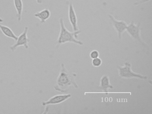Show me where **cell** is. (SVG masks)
I'll use <instances>...</instances> for the list:
<instances>
[{
	"label": "cell",
	"mask_w": 152,
	"mask_h": 114,
	"mask_svg": "<svg viewBox=\"0 0 152 114\" xmlns=\"http://www.w3.org/2000/svg\"><path fill=\"white\" fill-rule=\"evenodd\" d=\"M0 30L2 34L9 38L13 39L15 41L17 39L18 37L9 27L0 24Z\"/></svg>",
	"instance_id": "8fae6325"
},
{
	"label": "cell",
	"mask_w": 152,
	"mask_h": 114,
	"mask_svg": "<svg viewBox=\"0 0 152 114\" xmlns=\"http://www.w3.org/2000/svg\"><path fill=\"white\" fill-rule=\"evenodd\" d=\"M77 76L76 73L69 72L66 69L64 64L62 63L59 75L57 79L56 83L54 86V89L62 93L67 92L69 87L72 86L78 89L79 86L75 81V78Z\"/></svg>",
	"instance_id": "6da1fadb"
},
{
	"label": "cell",
	"mask_w": 152,
	"mask_h": 114,
	"mask_svg": "<svg viewBox=\"0 0 152 114\" xmlns=\"http://www.w3.org/2000/svg\"><path fill=\"white\" fill-rule=\"evenodd\" d=\"M14 6L16 11V17L19 22L22 20V14L23 10V0H13Z\"/></svg>",
	"instance_id": "7c38bea8"
},
{
	"label": "cell",
	"mask_w": 152,
	"mask_h": 114,
	"mask_svg": "<svg viewBox=\"0 0 152 114\" xmlns=\"http://www.w3.org/2000/svg\"><path fill=\"white\" fill-rule=\"evenodd\" d=\"M28 31L29 28L26 26L23 33L18 37L17 39L15 41V43L10 47L11 51L13 52L15 51L20 46H23L26 50L29 49V43L30 40L27 36Z\"/></svg>",
	"instance_id": "5b68a950"
},
{
	"label": "cell",
	"mask_w": 152,
	"mask_h": 114,
	"mask_svg": "<svg viewBox=\"0 0 152 114\" xmlns=\"http://www.w3.org/2000/svg\"><path fill=\"white\" fill-rule=\"evenodd\" d=\"M108 17L112 22L113 27L117 33L118 38L120 40H121L123 34L126 31L128 24L124 20L116 19L112 14H109Z\"/></svg>",
	"instance_id": "8992f818"
},
{
	"label": "cell",
	"mask_w": 152,
	"mask_h": 114,
	"mask_svg": "<svg viewBox=\"0 0 152 114\" xmlns=\"http://www.w3.org/2000/svg\"><path fill=\"white\" fill-rule=\"evenodd\" d=\"M68 1H69V0H68Z\"/></svg>",
	"instance_id": "e0dca14e"
},
{
	"label": "cell",
	"mask_w": 152,
	"mask_h": 114,
	"mask_svg": "<svg viewBox=\"0 0 152 114\" xmlns=\"http://www.w3.org/2000/svg\"><path fill=\"white\" fill-rule=\"evenodd\" d=\"M68 16L69 21L72 28L73 31L79 30L77 16L73 5L71 3H68Z\"/></svg>",
	"instance_id": "ba28073f"
},
{
	"label": "cell",
	"mask_w": 152,
	"mask_h": 114,
	"mask_svg": "<svg viewBox=\"0 0 152 114\" xmlns=\"http://www.w3.org/2000/svg\"><path fill=\"white\" fill-rule=\"evenodd\" d=\"M99 52L96 50H93L91 51L90 53V57L92 59L96 58H98V57H99Z\"/></svg>",
	"instance_id": "5bb4252c"
},
{
	"label": "cell",
	"mask_w": 152,
	"mask_h": 114,
	"mask_svg": "<svg viewBox=\"0 0 152 114\" xmlns=\"http://www.w3.org/2000/svg\"><path fill=\"white\" fill-rule=\"evenodd\" d=\"M51 16V12L48 8H45L38 12H35L34 16L39 20L42 24L45 23L46 21L49 19Z\"/></svg>",
	"instance_id": "30bf717a"
},
{
	"label": "cell",
	"mask_w": 152,
	"mask_h": 114,
	"mask_svg": "<svg viewBox=\"0 0 152 114\" xmlns=\"http://www.w3.org/2000/svg\"><path fill=\"white\" fill-rule=\"evenodd\" d=\"M35 1L38 4H42L43 0H35Z\"/></svg>",
	"instance_id": "9a60e30c"
},
{
	"label": "cell",
	"mask_w": 152,
	"mask_h": 114,
	"mask_svg": "<svg viewBox=\"0 0 152 114\" xmlns=\"http://www.w3.org/2000/svg\"><path fill=\"white\" fill-rule=\"evenodd\" d=\"M98 88L106 94H108L109 90L113 89V86L110 83V78L107 75H104L100 78L99 85Z\"/></svg>",
	"instance_id": "9c48e42d"
},
{
	"label": "cell",
	"mask_w": 152,
	"mask_h": 114,
	"mask_svg": "<svg viewBox=\"0 0 152 114\" xmlns=\"http://www.w3.org/2000/svg\"><path fill=\"white\" fill-rule=\"evenodd\" d=\"M117 69H118L119 76L122 78H137L141 80H146L148 78L147 76L133 72L132 69V64L128 61L125 62L123 66H117Z\"/></svg>",
	"instance_id": "3957f363"
},
{
	"label": "cell",
	"mask_w": 152,
	"mask_h": 114,
	"mask_svg": "<svg viewBox=\"0 0 152 114\" xmlns=\"http://www.w3.org/2000/svg\"><path fill=\"white\" fill-rule=\"evenodd\" d=\"M92 65L93 66L98 67L100 66L102 63V61L101 58H96L93 59L92 60Z\"/></svg>",
	"instance_id": "4fadbf2b"
},
{
	"label": "cell",
	"mask_w": 152,
	"mask_h": 114,
	"mask_svg": "<svg viewBox=\"0 0 152 114\" xmlns=\"http://www.w3.org/2000/svg\"><path fill=\"white\" fill-rule=\"evenodd\" d=\"M4 22V20L1 18V17H0V23H3Z\"/></svg>",
	"instance_id": "2e32d148"
},
{
	"label": "cell",
	"mask_w": 152,
	"mask_h": 114,
	"mask_svg": "<svg viewBox=\"0 0 152 114\" xmlns=\"http://www.w3.org/2000/svg\"><path fill=\"white\" fill-rule=\"evenodd\" d=\"M59 21L60 32L57 41L56 48H58L62 45L68 42L73 43L80 45H83V43L78 40V35L81 33V30L70 32L66 27L64 19L62 18L59 19Z\"/></svg>",
	"instance_id": "7a4b0ae2"
},
{
	"label": "cell",
	"mask_w": 152,
	"mask_h": 114,
	"mask_svg": "<svg viewBox=\"0 0 152 114\" xmlns=\"http://www.w3.org/2000/svg\"><path fill=\"white\" fill-rule=\"evenodd\" d=\"M72 97L70 94H57L50 98L46 101L42 102V106H47L48 105H57L60 104Z\"/></svg>",
	"instance_id": "52a82bcc"
},
{
	"label": "cell",
	"mask_w": 152,
	"mask_h": 114,
	"mask_svg": "<svg viewBox=\"0 0 152 114\" xmlns=\"http://www.w3.org/2000/svg\"><path fill=\"white\" fill-rule=\"evenodd\" d=\"M140 22L136 24L132 21L127 26L126 31L131 37L137 42L139 43L145 47H148L147 45L142 40L141 36V28Z\"/></svg>",
	"instance_id": "277c9868"
}]
</instances>
